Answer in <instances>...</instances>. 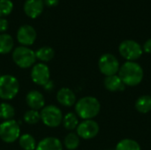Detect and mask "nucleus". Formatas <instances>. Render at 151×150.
Instances as JSON below:
<instances>
[{"instance_id": "nucleus-1", "label": "nucleus", "mask_w": 151, "mask_h": 150, "mask_svg": "<svg viewBox=\"0 0 151 150\" xmlns=\"http://www.w3.org/2000/svg\"><path fill=\"white\" fill-rule=\"evenodd\" d=\"M119 78L125 86L135 87L139 85L143 79L142 67L134 61H127L124 63L118 72Z\"/></svg>"}, {"instance_id": "nucleus-2", "label": "nucleus", "mask_w": 151, "mask_h": 150, "mask_svg": "<svg viewBox=\"0 0 151 150\" xmlns=\"http://www.w3.org/2000/svg\"><path fill=\"white\" fill-rule=\"evenodd\" d=\"M101 110L99 101L94 96H84L75 103V114L83 120L93 119Z\"/></svg>"}, {"instance_id": "nucleus-3", "label": "nucleus", "mask_w": 151, "mask_h": 150, "mask_svg": "<svg viewBox=\"0 0 151 150\" xmlns=\"http://www.w3.org/2000/svg\"><path fill=\"white\" fill-rule=\"evenodd\" d=\"M12 60L19 68H29L35 64V52L28 47L19 46L12 51Z\"/></svg>"}, {"instance_id": "nucleus-4", "label": "nucleus", "mask_w": 151, "mask_h": 150, "mask_svg": "<svg viewBox=\"0 0 151 150\" xmlns=\"http://www.w3.org/2000/svg\"><path fill=\"white\" fill-rule=\"evenodd\" d=\"M19 91V82L11 74L0 76V98L3 100L13 99Z\"/></svg>"}, {"instance_id": "nucleus-5", "label": "nucleus", "mask_w": 151, "mask_h": 150, "mask_svg": "<svg viewBox=\"0 0 151 150\" xmlns=\"http://www.w3.org/2000/svg\"><path fill=\"white\" fill-rule=\"evenodd\" d=\"M40 116L42 123L50 128H55L60 126L64 118L61 110L53 104L44 106L41 110Z\"/></svg>"}, {"instance_id": "nucleus-6", "label": "nucleus", "mask_w": 151, "mask_h": 150, "mask_svg": "<svg viewBox=\"0 0 151 150\" xmlns=\"http://www.w3.org/2000/svg\"><path fill=\"white\" fill-rule=\"evenodd\" d=\"M20 136L19 125L14 119L3 121L0 124V139L5 143H12Z\"/></svg>"}, {"instance_id": "nucleus-7", "label": "nucleus", "mask_w": 151, "mask_h": 150, "mask_svg": "<svg viewBox=\"0 0 151 150\" xmlns=\"http://www.w3.org/2000/svg\"><path fill=\"white\" fill-rule=\"evenodd\" d=\"M119 54L127 61H135L143 53L142 47L134 40H125L119 46Z\"/></svg>"}, {"instance_id": "nucleus-8", "label": "nucleus", "mask_w": 151, "mask_h": 150, "mask_svg": "<svg viewBox=\"0 0 151 150\" xmlns=\"http://www.w3.org/2000/svg\"><path fill=\"white\" fill-rule=\"evenodd\" d=\"M98 68L104 75L111 76L117 74L120 66L118 58L114 55L105 53L102 55L98 60Z\"/></svg>"}, {"instance_id": "nucleus-9", "label": "nucleus", "mask_w": 151, "mask_h": 150, "mask_svg": "<svg viewBox=\"0 0 151 150\" xmlns=\"http://www.w3.org/2000/svg\"><path fill=\"white\" fill-rule=\"evenodd\" d=\"M76 131V133L80 138L84 140H91L98 134L99 125L93 119L83 120L81 123H79Z\"/></svg>"}, {"instance_id": "nucleus-10", "label": "nucleus", "mask_w": 151, "mask_h": 150, "mask_svg": "<svg viewBox=\"0 0 151 150\" xmlns=\"http://www.w3.org/2000/svg\"><path fill=\"white\" fill-rule=\"evenodd\" d=\"M50 78V68L44 63H38L33 65L31 70V79L38 86L45 85Z\"/></svg>"}, {"instance_id": "nucleus-11", "label": "nucleus", "mask_w": 151, "mask_h": 150, "mask_svg": "<svg viewBox=\"0 0 151 150\" xmlns=\"http://www.w3.org/2000/svg\"><path fill=\"white\" fill-rule=\"evenodd\" d=\"M36 31L30 25L21 26L17 32V40L21 46L28 47L32 45L36 40Z\"/></svg>"}, {"instance_id": "nucleus-12", "label": "nucleus", "mask_w": 151, "mask_h": 150, "mask_svg": "<svg viewBox=\"0 0 151 150\" xmlns=\"http://www.w3.org/2000/svg\"><path fill=\"white\" fill-rule=\"evenodd\" d=\"M43 8V0H26L23 6L26 15L31 19L38 18L42 13Z\"/></svg>"}, {"instance_id": "nucleus-13", "label": "nucleus", "mask_w": 151, "mask_h": 150, "mask_svg": "<svg viewBox=\"0 0 151 150\" xmlns=\"http://www.w3.org/2000/svg\"><path fill=\"white\" fill-rule=\"evenodd\" d=\"M26 103L31 110L39 111L45 106L43 95L38 90H32L26 95Z\"/></svg>"}, {"instance_id": "nucleus-14", "label": "nucleus", "mask_w": 151, "mask_h": 150, "mask_svg": "<svg viewBox=\"0 0 151 150\" xmlns=\"http://www.w3.org/2000/svg\"><path fill=\"white\" fill-rule=\"evenodd\" d=\"M57 100L62 106L71 107L76 103V95L72 89L62 88L57 93Z\"/></svg>"}, {"instance_id": "nucleus-15", "label": "nucleus", "mask_w": 151, "mask_h": 150, "mask_svg": "<svg viewBox=\"0 0 151 150\" xmlns=\"http://www.w3.org/2000/svg\"><path fill=\"white\" fill-rule=\"evenodd\" d=\"M35 150H63V144L56 137H46L37 143Z\"/></svg>"}, {"instance_id": "nucleus-16", "label": "nucleus", "mask_w": 151, "mask_h": 150, "mask_svg": "<svg viewBox=\"0 0 151 150\" xmlns=\"http://www.w3.org/2000/svg\"><path fill=\"white\" fill-rule=\"evenodd\" d=\"M104 84L105 88L111 92L123 91L125 89V85L118 74L106 76L104 80Z\"/></svg>"}, {"instance_id": "nucleus-17", "label": "nucleus", "mask_w": 151, "mask_h": 150, "mask_svg": "<svg viewBox=\"0 0 151 150\" xmlns=\"http://www.w3.org/2000/svg\"><path fill=\"white\" fill-rule=\"evenodd\" d=\"M14 42L12 37L8 34H0V54L5 55L13 50Z\"/></svg>"}, {"instance_id": "nucleus-18", "label": "nucleus", "mask_w": 151, "mask_h": 150, "mask_svg": "<svg viewBox=\"0 0 151 150\" xmlns=\"http://www.w3.org/2000/svg\"><path fill=\"white\" fill-rule=\"evenodd\" d=\"M135 109L142 114H147L151 111V96L142 95L135 102Z\"/></svg>"}, {"instance_id": "nucleus-19", "label": "nucleus", "mask_w": 151, "mask_h": 150, "mask_svg": "<svg viewBox=\"0 0 151 150\" xmlns=\"http://www.w3.org/2000/svg\"><path fill=\"white\" fill-rule=\"evenodd\" d=\"M54 56H55V50L50 46L41 47L35 51L36 59L42 61V63H46L52 60Z\"/></svg>"}, {"instance_id": "nucleus-20", "label": "nucleus", "mask_w": 151, "mask_h": 150, "mask_svg": "<svg viewBox=\"0 0 151 150\" xmlns=\"http://www.w3.org/2000/svg\"><path fill=\"white\" fill-rule=\"evenodd\" d=\"M19 144L23 150H35L37 143L33 135L29 133H24L19 138Z\"/></svg>"}, {"instance_id": "nucleus-21", "label": "nucleus", "mask_w": 151, "mask_h": 150, "mask_svg": "<svg viewBox=\"0 0 151 150\" xmlns=\"http://www.w3.org/2000/svg\"><path fill=\"white\" fill-rule=\"evenodd\" d=\"M62 124L66 130L73 131V130L76 129L79 125L78 116L73 112H68L67 114H65L64 116Z\"/></svg>"}, {"instance_id": "nucleus-22", "label": "nucleus", "mask_w": 151, "mask_h": 150, "mask_svg": "<svg viewBox=\"0 0 151 150\" xmlns=\"http://www.w3.org/2000/svg\"><path fill=\"white\" fill-rule=\"evenodd\" d=\"M115 150H142L140 144L132 139H124L119 141Z\"/></svg>"}, {"instance_id": "nucleus-23", "label": "nucleus", "mask_w": 151, "mask_h": 150, "mask_svg": "<svg viewBox=\"0 0 151 150\" xmlns=\"http://www.w3.org/2000/svg\"><path fill=\"white\" fill-rule=\"evenodd\" d=\"M15 115V110L12 104L8 103H0V118L6 121L11 120Z\"/></svg>"}, {"instance_id": "nucleus-24", "label": "nucleus", "mask_w": 151, "mask_h": 150, "mask_svg": "<svg viewBox=\"0 0 151 150\" xmlns=\"http://www.w3.org/2000/svg\"><path fill=\"white\" fill-rule=\"evenodd\" d=\"M64 145L68 150H75L80 145V137L75 133H69L65 137Z\"/></svg>"}, {"instance_id": "nucleus-25", "label": "nucleus", "mask_w": 151, "mask_h": 150, "mask_svg": "<svg viewBox=\"0 0 151 150\" xmlns=\"http://www.w3.org/2000/svg\"><path fill=\"white\" fill-rule=\"evenodd\" d=\"M23 119L28 125H35L41 120L40 112L38 111L30 109L29 111H27L25 112V114L23 116Z\"/></svg>"}, {"instance_id": "nucleus-26", "label": "nucleus", "mask_w": 151, "mask_h": 150, "mask_svg": "<svg viewBox=\"0 0 151 150\" xmlns=\"http://www.w3.org/2000/svg\"><path fill=\"white\" fill-rule=\"evenodd\" d=\"M13 10V4L11 0H0V18L11 14Z\"/></svg>"}, {"instance_id": "nucleus-27", "label": "nucleus", "mask_w": 151, "mask_h": 150, "mask_svg": "<svg viewBox=\"0 0 151 150\" xmlns=\"http://www.w3.org/2000/svg\"><path fill=\"white\" fill-rule=\"evenodd\" d=\"M9 27V23L6 19L4 18H0V33H4Z\"/></svg>"}, {"instance_id": "nucleus-28", "label": "nucleus", "mask_w": 151, "mask_h": 150, "mask_svg": "<svg viewBox=\"0 0 151 150\" xmlns=\"http://www.w3.org/2000/svg\"><path fill=\"white\" fill-rule=\"evenodd\" d=\"M142 50L143 51H145L146 53H149V54H151V38L147 40L145 42V43L143 44L142 46Z\"/></svg>"}, {"instance_id": "nucleus-29", "label": "nucleus", "mask_w": 151, "mask_h": 150, "mask_svg": "<svg viewBox=\"0 0 151 150\" xmlns=\"http://www.w3.org/2000/svg\"><path fill=\"white\" fill-rule=\"evenodd\" d=\"M44 5L48 7H54L57 6L59 3V0H43Z\"/></svg>"}, {"instance_id": "nucleus-30", "label": "nucleus", "mask_w": 151, "mask_h": 150, "mask_svg": "<svg viewBox=\"0 0 151 150\" xmlns=\"http://www.w3.org/2000/svg\"><path fill=\"white\" fill-rule=\"evenodd\" d=\"M42 87H43V88H44L46 91L50 92V91H52V90H53V88H54V83H53L52 80H49L45 85H43Z\"/></svg>"}, {"instance_id": "nucleus-31", "label": "nucleus", "mask_w": 151, "mask_h": 150, "mask_svg": "<svg viewBox=\"0 0 151 150\" xmlns=\"http://www.w3.org/2000/svg\"><path fill=\"white\" fill-rule=\"evenodd\" d=\"M0 76H1V73H0Z\"/></svg>"}, {"instance_id": "nucleus-32", "label": "nucleus", "mask_w": 151, "mask_h": 150, "mask_svg": "<svg viewBox=\"0 0 151 150\" xmlns=\"http://www.w3.org/2000/svg\"><path fill=\"white\" fill-rule=\"evenodd\" d=\"M107 150H110V149H107Z\"/></svg>"}]
</instances>
